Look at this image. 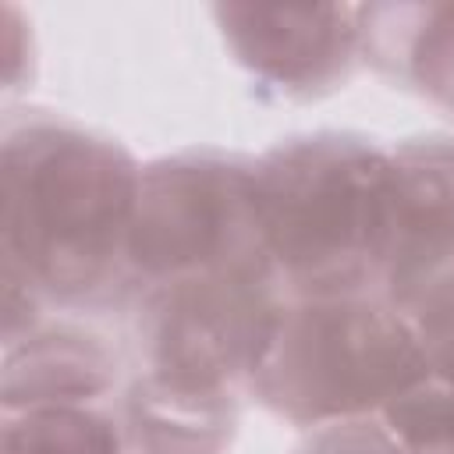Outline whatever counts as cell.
Wrapping results in <instances>:
<instances>
[{
    "instance_id": "obj_4",
    "label": "cell",
    "mask_w": 454,
    "mask_h": 454,
    "mask_svg": "<svg viewBox=\"0 0 454 454\" xmlns=\"http://www.w3.org/2000/svg\"><path fill=\"white\" fill-rule=\"evenodd\" d=\"M241 270L273 273L255 220V160L184 149L142 167L128 231V284L149 291Z\"/></svg>"
},
{
    "instance_id": "obj_10",
    "label": "cell",
    "mask_w": 454,
    "mask_h": 454,
    "mask_svg": "<svg viewBox=\"0 0 454 454\" xmlns=\"http://www.w3.org/2000/svg\"><path fill=\"white\" fill-rule=\"evenodd\" d=\"M124 422L135 454H223L238 426V397L177 390L138 376L128 394Z\"/></svg>"
},
{
    "instance_id": "obj_9",
    "label": "cell",
    "mask_w": 454,
    "mask_h": 454,
    "mask_svg": "<svg viewBox=\"0 0 454 454\" xmlns=\"http://www.w3.org/2000/svg\"><path fill=\"white\" fill-rule=\"evenodd\" d=\"M358 28L383 74L454 110V4H369Z\"/></svg>"
},
{
    "instance_id": "obj_13",
    "label": "cell",
    "mask_w": 454,
    "mask_h": 454,
    "mask_svg": "<svg viewBox=\"0 0 454 454\" xmlns=\"http://www.w3.org/2000/svg\"><path fill=\"white\" fill-rule=\"evenodd\" d=\"M408 316L426 348L429 372L454 387V277H447L436 291H429Z\"/></svg>"
},
{
    "instance_id": "obj_8",
    "label": "cell",
    "mask_w": 454,
    "mask_h": 454,
    "mask_svg": "<svg viewBox=\"0 0 454 454\" xmlns=\"http://www.w3.org/2000/svg\"><path fill=\"white\" fill-rule=\"evenodd\" d=\"M117 383V355L82 330H28L7 344L4 358V411L39 404L99 401Z\"/></svg>"
},
{
    "instance_id": "obj_7",
    "label": "cell",
    "mask_w": 454,
    "mask_h": 454,
    "mask_svg": "<svg viewBox=\"0 0 454 454\" xmlns=\"http://www.w3.org/2000/svg\"><path fill=\"white\" fill-rule=\"evenodd\" d=\"M447 277H454V138H408L390 149L380 294L411 312Z\"/></svg>"
},
{
    "instance_id": "obj_6",
    "label": "cell",
    "mask_w": 454,
    "mask_h": 454,
    "mask_svg": "<svg viewBox=\"0 0 454 454\" xmlns=\"http://www.w3.org/2000/svg\"><path fill=\"white\" fill-rule=\"evenodd\" d=\"M213 18L234 60L287 99L337 89L362 53L358 7L348 4H220Z\"/></svg>"
},
{
    "instance_id": "obj_5",
    "label": "cell",
    "mask_w": 454,
    "mask_h": 454,
    "mask_svg": "<svg viewBox=\"0 0 454 454\" xmlns=\"http://www.w3.org/2000/svg\"><path fill=\"white\" fill-rule=\"evenodd\" d=\"M284 301L287 294L270 270L149 287L138 309L142 376L177 390L234 394L262 362Z\"/></svg>"
},
{
    "instance_id": "obj_14",
    "label": "cell",
    "mask_w": 454,
    "mask_h": 454,
    "mask_svg": "<svg viewBox=\"0 0 454 454\" xmlns=\"http://www.w3.org/2000/svg\"><path fill=\"white\" fill-rule=\"evenodd\" d=\"M298 454H401L387 426L369 419H348L333 426H319V433Z\"/></svg>"
},
{
    "instance_id": "obj_11",
    "label": "cell",
    "mask_w": 454,
    "mask_h": 454,
    "mask_svg": "<svg viewBox=\"0 0 454 454\" xmlns=\"http://www.w3.org/2000/svg\"><path fill=\"white\" fill-rule=\"evenodd\" d=\"M4 454H135V447L128 422L85 401L4 411Z\"/></svg>"
},
{
    "instance_id": "obj_3",
    "label": "cell",
    "mask_w": 454,
    "mask_h": 454,
    "mask_svg": "<svg viewBox=\"0 0 454 454\" xmlns=\"http://www.w3.org/2000/svg\"><path fill=\"white\" fill-rule=\"evenodd\" d=\"M426 376L411 316L383 294L287 298L248 390L277 419L333 426L383 411Z\"/></svg>"
},
{
    "instance_id": "obj_12",
    "label": "cell",
    "mask_w": 454,
    "mask_h": 454,
    "mask_svg": "<svg viewBox=\"0 0 454 454\" xmlns=\"http://www.w3.org/2000/svg\"><path fill=\"white\" fill-rule=\"evenodd\" d=\"M380 415L401 454H454V387L447 380L429 372Z\"/></svg>"
},
{
    "instance_id": "obj_1",
    "label": "cell",
    "mask_w": 454,
    "mask_h": 454,
    "mask_svg": "<svg viewBox=\"0 0 454 454\" xmlns=\"http://www.w3.org/2000/svg\"><path fill=\"white\" fill-rule=\"evenodd\" d=\"M0 174L4 273L60 301L128 284L142 167L117 138L32 114L7 124Z\"/></svg>"
},
{
    "instance_id": "obj_2",
    "label": "cell",
    "mask_w": 454,
    "mask_h": 454,
    "mask_svg": "<svg viewBox=\"0 0 454 454\" xmlns=\"http://www.w3.org/2000/svg\"><path fill=\"white\" fill-rule=\"evenodd\" d=\"M390 149L348 131L277 142L255 160V220L287 298L372 294L387 241Z\"/></svg>"
}]
</instances>
